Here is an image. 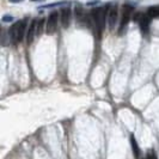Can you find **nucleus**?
<instances>
[{
	"mask_svg": "<svg viewBox=\"0 0 159 159\" xmlns=\"http://www.w3.org/2000/svg\"><path fill=\"white\" fill-rule=\"evenodd\" d=\"M147 15L151 17V18H157L159 17V6H152L148 8L147 11Z\"/></svg>",
	"mask_w": 159,
	"mask_h": 159,
	"instance_id": "11",
	"label": "nucleus"
},
{
	"mask_svg": "<svg viewBox=\"0 0 159 159\" xmlns=\"http://www.w3.org/2000/svg\"><path fill=\"white\" fill-rule=\"evenodd\" d=\"M31 1H40V0H31Z\"/></svg>",
	"mask_w": 159,
	"mask_h": 159,
	"instance_id": "16",
	"label": "nucleus"
},
{
	"mask_svg": "<svg viewBox=\"0 0 159 159\" xmlns=\"http://www.w3.org/2000/svg\"><path fill=\"white\" fill-rule=\"evenodd\" d=\"M57 28V12H52L47 19V25H46V32L48 35H53L56 31Z\"/></svg>",
	"mask_w": 159,
	"mask_h": 159,
	"instance_id": "4",
	"label": "nucleus"
},
{
	"mask_svg": "<svg viewBox=\"0 0 159 159\" xmlns=\"http://www.w3.org/2000/svg\"><path fill=\"white\" fill-rule=\"evenodd\" d=\"M132 13H133V7L127 5V4L123 5V7H122V17H121V24H120V30H119L120 35L125 31L126 26L128 25L130 18H132Z\"/></svg>",
	"mask_w": 159,
	"mask_h": 159,
	"instance_id": "3",
	"label": "nucleus"
},
{
	"mask_svg": "<svg viewBox=\"0 0 159 159\" xmlns=\"http://www.w3.org/2000/svg\"><path fill=\"white\" fill-rule=\"evenodd\" d=\"M146 159H157V156L154 154V152L153 151H150L148 152V154H147V158Z\"/></svg>",
	"mask_w": 159,
	"mask_h": 159,
	"instance_id": "13",
	"label": "nucleus"
},
{
	"mask_svg": "<svg viewBox=\"0 0 159 159\" xmlns=\"http://www.w3.org/2000/svg\"><path fill=\"white\" fill-rule=\"evenodd\" d=\"M61 23L65 29L70 26L71 23V8L65 7L61 10Z\"/></svg>",
	"mask_w": 159,
	"mask_h": 159,
	"instance_id": "7",
	"label": "nucleus"
},
{
	"mask_svg": "<svg viewBox=\"0 0 159 159\" xmlns=\"http://www.w3.org/2000/svg\"><path fill=\"white\" fill-rule=\"evenodd\" d=\"M92 17H93V20H95L96 26H97V30H98V35L101 36L104 28V20H105V17H107V8L96 7L92 11Z\"/></svg>",
	"mask_w": 159,
	"mask_h": 159,
	"instance_id": "2",
	"label": "nucleus"
},
{
	"mask_svg": "<svg viewBox=\"0 0 159 159\" xmlns=\"http://www.w3.org/2000/svg\"><path fill=\"white\" fill-rule=\"evenodd\" d=\"M117 20V5H114L111 6L110 11L108 12V22H109V28L112 29L116 24Z\"/></svg>",
	"mask_w": 159,
	"mask_h": 159,
	"instance_id": "6",
	"label": "nucleus"
},
{
	"mask_svg": "<svg viewBox=\"0 0 159 159\" xmlns=\"http://www.w3.org/2000/svg\"><path fill=\"white\" fill-rule=\"evenodd\" d=\"M44 19H40L39 22H37V25H36V36H41L42 35V32L44 30Z\"/></svg>",
	"mask_w": 159,
	"mask_h": 159,
	"instance_id": "10",
	"label": "nucleus"
},
{
	"mask_svg": "<svg viewBox=\"0 0 159 159\" xmlns=\"http://www.w3.org/2000/svg\"><path fill=\"white\" fill-rule=\"evenodd\" d=\"M26 30V19H22L16 24H13L10 29V40L12 44H18L23 40L24 34Z\"/></svg>",
	"mask_w": 159,
	"mask_h": 159,
	"instance_id": "1",
	"label": "nucleus"
},
{
	"mask_svg": "<svg viewBox=\"0 0 159 159\" xmlns=\"http://www.w3.org/2000/svg\"><path fill=\"white\" fill-rule=\"evenodd\" d=\"M130 145H132V150L134 152L135 158H139V156H140V148H139V146H138V143H136L134 135L130 136Z\"/></svg>",
	"mask_w": 159,
	"mask_h": 159,
	"instance_id": "9",
	"label": "nucleus"
},
{
	"mask_svg": "<svg viewBox=\"0 0 159 159\" xmlns=\"http://www.w3.org/2000/svg\"><path fill=\"white\" fill-rule=\"evenodd\" d=\"M62 5H66V2H54V4H48V5H44V6H41L40 8L57 7V6H62Z\"/></svg>",
	"mask_w": 159,
	"mask_h": 159,
	"instance_id": "12",
	"label": "nucleus"
},
{
	"mask_svg": "<svg viewBox=\"0 0 159 159\" xmlns=\"http://www.w3.org/2000/svg\"><path fill=\"white\" fill-rule=\"evenodd\" d=\"M11 2H20V1H23V0H10Z\"/></svg>",
	"mask_w": 159,
	"mask_h": 159,
	"instance_id": "15",
	"label": "nucleus"
},
{
	"mask_svg": "<svg viewBox=\"0 0 159 159\" xmlns=\"http://www.w3.org/2000/svg\"><path fill=\"white\" fill-rule=\"evenodd\" d=\"M12 20H13V17L12 16H7L6 15V16L2 17V22H12Z\"/></svg>",
	"mask_w": 159,
	"mask_h": 159,
	"instance_id": "14",
	"label": "nucleus"
},
{
	"mask_svg": "<svg viewBox=\"0 0 159 159\" xmlns=\"http://www.w3.org/2000/svg\"><path fill=\"white\" fill-rule=\"evenodd\" d=\"M150 23H151V17L148 16V15H141V17H140V29H141V31H148Z\"/></svg>",
	"mask_w": 159,
	"mask_h": 159,
	"instance_id": "8",
	"label": "nucleus"
},
{
	"mask_svg": "<svg viewBox=\"0 0 159 159\" xmlns=\"http://www.w3.org/2000/svg\"><path fill=\"white\" fill-rule=\"evenodd\" d=\"M36 25H37V20L34 19L31 24L28 28V32H26V44H31L34 37L36 36Z\"/></svg>",
	"mask_w": 159,
	"mask_h": 159,
	"instance_id": "5",
	"label": "nucleus"
}]
</instances>
